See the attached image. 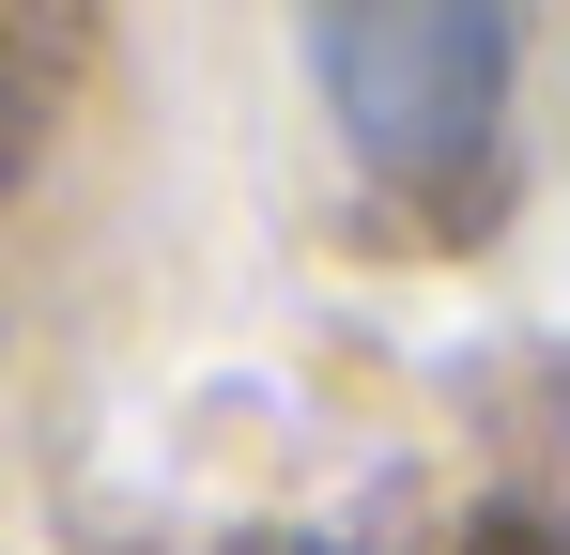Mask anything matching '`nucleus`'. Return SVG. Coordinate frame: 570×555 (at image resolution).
<instances>
[{"label":"nucleus","instance_id":"obj_2","mask_svg":"<svg viewBox=\"0 0 570 555\" xmlns=\"http://www.w3.org/2000/svg\"><path fill=\"white\" fill-rule=\"evenodd\" d=\"M478 555H570V541H540V525H509V541H478Z\"/></svg>","mask_w":570,"mask_h":555},{"label":"nucleus","instance_id":"obj_1","mask_svg":"<svg viewBox=\"0 0 570 555\" xmlns=\"http://www.w3.org/2000/svg\"><path fill=\"white\" fill-rule=\"evenodd\" d=\"M308 62H324V108L355 139V171L385 201H432L463 216L493 185V139H509V16H308Z\"/></svg>","mask_w":570,"mask_h":555}]
</instances>
